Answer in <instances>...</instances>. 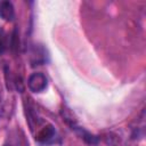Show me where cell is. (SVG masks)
<instances>
[{"instance_id": "cell-1", "label": "cell", "mask_w": 146, "mask_h": 146, "mask_svg": "<svg viewBox=\"0 0 146 146\" xmlns=\"http://www.w3.org/2000/svg\"><path fill=\"white\" fill-rule=\"evenodd\" d=\"M27 84H29V88L31 91L38 94V92H42L47 88L48 81H47V78L44 74H42L40 72H35L30 75Z\"/></svg>"}, {"instance_id": "cell-2", "label": "cell", "mask_w": 146, "mask_h": 146, "mask_svg": "<svg viewBox=\"0 0 146 146\" xmlns=\"http://www.w3.org/2000/svg\"><path fill=\"white\" fill-rule=\"evenodd\" d=\"M56 137V131L55 128L51 124H46L43 125L35 135V140L41 144V145H47L54 141Z\"/></svg>"}, {"instance_id": "cell-5", "label": "cell", "mask_w": 146, "mask_h": 146, "mask_svg": "<svg viewBox=\"0 0 146 146\" xmlns=\"http://www.w3.org/2000/svg\"><path fill=\"white\" fill-rule=\"evenodd\" d=\"M3 146H11V145H10V144H5Z\"/></svg>"}, {"instance_id": "cell-4", "label": "cell", "mask_w": 146, "mask_h": 146, "mask_svg": "<svg viewBox=\"0 0 146 146\" xmlns=\"http://www.w3.org/2000/svg\"><path fill=\"white\" fill-rule=\"evenodd\" d=\"M7 44H8V41H7L6 33L3 32V30L0 29V55L3 54V51L7 48Z\"/></svg>"}, {"instance_id": "cell-3", "label": "cell", "mask_w": 146, "mask_h": 146, "mask_svg": "<svg viewBox=\"0 0 146 146\" xmlns=\"http://www.w3.org/2000/svg\"><path fill=\"white\" fill-rule=\"evenodd\" d=\"M0 17L7 22H11L15 17L14 6L9 1H2L0 3Z\"/></svg>"}]
</instances>
